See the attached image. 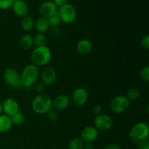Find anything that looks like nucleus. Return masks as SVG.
<instances>
[{
    "label": "nucleus",
    "mask_w": 149,
    "mask_h": 149,
    "mask_svg": "<svg viewBox=\"0 0 149 149\" xmlns=\"http://www.w3.org/2000/svg\"><path fill=\"white\" fill-rule=\"evenodd\" d=\"M137 143L138 149H149V138H145L142 141H138Z\"/></svg>",
    "instance_id": "29"
},
{
    "label": "nucleus",
    "mask_w": 149,
    "mask_h": 149,
    "mask_svg": "<svg viewBox=\"0 0 149 149\" xmlns=\"http://www.w3.org/2000/svg\"><path fill=\"white\" fill-rule=\"evenodd\" d=\"M139 77L142 81H145V82H148L149 81V66L143 67L141 68L139 73Z\"/></svg>",
    "instance_id": "26"
},
{
    "label": "nucleus",
    "mask_w": 149,
    "mask_h": 149,
    "mask_svg": "<svg viewBox=\"0 0 149 149\" xmlns=\"http://www.w3.org/2000/svg\"><path fill=\"white\" fill-rule=\"evenodd\" d=\"M72 101L77 107L85 106L88 100V93L84 87H78L75 89L72 93Z\"/></svg>",
    "instance_id": "9"
},
{
    "label": "nucleus",
    "mask_w": 149,
    "mask_h": 149,
    "mask_svg": "<svg viewBox=\"0 0 149 149\" xmlns=\"http://www.w3.org/2000/svg\"><path fill=\"white\" fill-rule=\"evenodd\" d=\"M98 136V130L94 126H87L80 133V138L84 143H93Z\"/></svg>",
    "instance_id": "12"
},
{
    "label": "nucleus",
    "mask_w": 149,
    "mask_h": 149,
    "mask_svg": "<svg viewBox=\"0 0 149 149\" xmlns=\"http://www.w3.org/2000/svg\"><path fill=\"white\" fill-rule=\"evenodd\" d=\"M113 125V121L110 116L106 113L96 116L94 119V127L97 130H109Z\"/></svg>",
    "instance_id": "8"
},
{
    "label": "nucleus",
    "mask_w": 149,
    "mask_h": 149,
    "mask_svg": "<svg viewBox=\"0 0 149 149\" xmlns=\"http://www.w3.org/2000/svg\"><path fill=\"white\" fill-rule=\"evenodd\" d=\"M20 26L24 31H31L34 27V20L31 16L26 15V16L22 17L21 21H20Z\"/></svg>",
    "instance_id": "20"
},
{
    "label": "nucleus",
    "mask_w": 149,
    "mask_h": 149,
    "mask_svg": "<svg viewBox=\"0 0 149 149\" xmlns=\"http://www.w3.org/2000/svg\"><path fill=\"white\" fill-rule=\"evenodd\" d=\"M141 46L144 49L148 50L149 49V36L148 34L145 35L141 40Z\"/></svg>",
    "instance_id": "31"
},
{
    "label": "nucleus",
    "mask_w": 149,
    "mask_h": 149,
    "mask_svg": "<svg viewBox=\"0 0 149 149\" xmlns=\"http://www.w3.org/2000/svg\"><path fill=\"white\" fill-rule=\"evenodd\" d=\"M14 0H0V10H8L12 7Z\"/></svg>",
    "instance_id": "28"
},
{
    "label": "nucleus",
    "mask_w": 149,
    "mask_h": 149,
    "mask_svg": "<svg viewBox=\"0 0 149 149\" xmlns=\"http://www.w3.org/2000/svg\"><path fill=\"white\" fill-rule=\"evenodd\" d=\"M40 78L45 85H51L57 79L56 71L52 67H46L40 73Z\"/></svg>",
    "instance_id": "13"
},
{
    "label": "nucleus",
    "mask_w": 149,
    "mask_h": 149,
    "mask_svg": "<svg viewBox=\"0 0 149 149\" xmlns=\"http://www.w3.org/2000/svg\"><path fill=\"white\" fill-rule=\"evenodd\" d=\"M58 7L52 1H46L42 3L39 8V13L41 17L48 18L58 13Z\"/></svg>",
    "instance_id": "11"
},
{
    "label": "nucleus",
    "mask_w": 149,
    "mask_h": 149,
    "mask_svg": "<svg viewBox=\"0 0 149 149\" xmlns=\"http://www.w3.org/2000/svg\"><path fill=\"white\" fill-rule=\"evenodd\" d=\"M3 78L7 85L13 89H20L22 87L20 75L14 68H7L4 70Z\"/></svg>",
    "instance_id": "7"
},
{
    "label": "nucleus",
    "mask_w": 149,
    "mask_h": 149,
    "mask_svg": "<svg viewBox=\"0 0 149 149\" xmlns=\"http://www.w3.org/2000/svg\"><path fill=\"white\" fill-rule=\"evenodd\" d=\"M31 64L37 67L45 66L52 60V52L47 46L36 47L31 53Z\"/></svg>",
    "instance_id": "1"
},
{
    "label": "nucleus",
    "mask_w": 149,
    "mask_h": 149,
    "mask_svg": "<svg viewBox=\"0 0 149 149\" xmlns=\"http://www.w3.org/2000/svg\"><path fill=\"white\" fill-rule=\"evenodd\" d=\"M33 43L36 47L45 46L47 44V36L45 33H37L33 36Z\"/></svg>",
    "instance_id": "21"
},
{
    "label": "nucleus",
    "mask_w": 149,
    "mask_h": 149,
    "mask_svg": "<svg viewBox=\"0 0 149 149\" xmlns=\"http://www.w3.org/2000/svg\"><path fill=\"white\" fill-rule=\"evenodd\" d=\"M2 105L3 113L11 117L12 116L20 111V106L15 99L13 97H8L5 99L1 103Z\"/></svg>",
    "instance_id": "10"
},
{
    "label": "nucleus",
    "mask_w": 149,
    "mask_h": 149,
    "mask_svg": "<svg viewBox=\"0 0 149 149\" xmlns=\"http://www.w3.org/2000/svg\"><path fill=\"white\" fill-rule=\"evenodd\" d=\"M20 75L22 87L25 88H30L39 80L40 77V71L39 67L33 64H29L24 67Z\"/></svg>",
    "instance_id": "2"
},
{
    "label": "nucleus",
    "mask_w": 149,
    "mask_h": 149,
    "mask_svg": "<svg viewBox=\"0 0 149 149\" xmlns=\"http://www.w3.org/2000/svg\"><path fill=\"white\" fill-rule=\"evenodd\" d=\"M12 8L14 14L18 17H24L29 12V6L24 0H15Z\"/></svg>",
    "instance_id": "14"
},
{
    "label": "nucleus",
    "mask_w": 149,
    "mask_h": 149,
    "mask_svg": "<svg viewBox=\"0 0 149 149\" xmlns=\"http://www.w3.org/2000/svg\"><path fill=\"white\" fill-rule=\"evenodd\" d=\"M130 107V100L124 95H119L112 98L110 102V109L113 113L120 114L126 112Z\"/></svg>",
    "instance_id": "6"
},
{
    "label": "nucleus",
    "mask_w": 149,
    "mask_h": 149,
    "mask_svg": "<svg viewBox=\"0 0 149 149\" xmlns=\"http://www.w3.org/2000/svg\"><path fill=\"white\" fill-rule=\"evenodd\" d=\"M93 43L88 39H82L79 41L76 46V49L78 53L81 55H87L91 52L93 49Z\"/></svg>",
    "instance_id": "16"
},
{
    "label": "nucleus",
    "mask_w": 149,
    "mask_h": 149,
    "mask_svg": "<svg viewBox=\"0 0 149 149\" xmlns=\"http://www.w3.org/2000/svg\"><path fill=\"white\" fill-rule=\"evenodd\" d=\"M105 149H122V147L117 143H109L105 147Z\"/></svg>",
    "instance_id": "33"
},
{
    "label": "nucleus",
    "mask_w": 149,
    "mask_h": 149,
    "mask_svg": "<svg viewBox=\"0 0 149 149\" xmlns=\"http://www.w3.org/2000/svg\"><path fill=\"white\" fill-rule=\"evenodd\" d=\"M70 98L66 95H59L52 100V108L56 111H63L69 106Z\"/></svg>",
    "instance_id": "15"
},
{
    "label": "nucleus",
    "mask_w": 149,
    "mask_h": 149,
    "mask_svg": "<svg viewBox=\"0 0 149 149\" xmlns=\"http://www.w3.org/2000/svg\"><path fill=\"white\" fill-rule=\"evenodd\" d=\"M3 113L2 111V105H1V103H0V115H1Z\"/></svg>",
    "instance_id": "36"
},
{
    "label": "nucleus",
    "mask_w": 149,
    "mask_h": 149,
    "mask_svg": "<svg viewBox=\"0 0 149 149\" xmlns=\"http://www.w3.org/2000/svg\"><path fill=\"white\" fill-rule=\"evenodd\" d=\"M84 143L81 141V138H75L71 139L68 143L69 149H83Z\"/></svg>",
    "instance_id": "22"
},
{
    "label": "nucleus",
    "mask_w": 149,
    "mask_h": 149,
    "mask_svg": "<svg viewBox=\"0 0 149 149\" xmlns=\"http://www.w3.org/2000/svg\"><path fill=\"white\" fill-rule=\"evenodd\" d=\"M52 1L55 3V4L58 7V8L62 7V6H63L64 4L68 3V0H53Z\"/></svg>",
    "instance_id": "34"
},
{
    "label": "nucleus",
    "mask_w": 149,
    "mask_h": 149,
    "mask_svg": "<svg viewBox=\"0 0 149 149\" xmlns=\"http://www.w3.org/2000/svg\"><path fill=\"white\" fill-rule=\"evenodd\" d=\"M47 119L51 122H56L59 118V114H58V111L52 109L47 113Z\"/></svg>",
    "instance_id": "27"
},
{
    "label": "nucleus",
    "mask_w": 149,
    "mask_h": 149,
    "mask_svg": "<svg viewBox=\"0 0 149 149\" xmlns=\"http://www.w3.org/2000/svg\"><path fill=\"white\" fill-rule=\"evenodd\" d=\"M45 87H46V85H45L44 83H42V81H40V82H36V84H35L34 87L35 92H36L38 95L43 94L44 91H45Z\"/></svg>",
    "instance_id": "30"
},
{
    "label": "nucleus",
    "mask_w": 149,
    "mask_h": 149,
    "mask_svg": "<svg viewBox=\"0 0 149 149\" xmlns=\"http://www.w3.org/2000/svg\"><path fill=\"white\" fill-rule=\"evenodd\" d=\"M126 97L129 99L130 100H136L141 97V91L138 89L132 88L128 90L127 93Z\"/></svg>",
    "instance_id": "25"
},
{
    "label": "nucleus",
    "mask_w": 149,
    "mask_h": 149,
    "mask_svg": "<svg viewBox=\"0 0 149 149\" xmlns=\"http://www.w3.org/2000/svg\"><path fill=\"white\" fill-rule=\"evenodd\" d=\"M33 45V36L29 33L23 35L19 41V46L23 50H29L31 49Z\"/></svg>",
    "instance_id": "17"
},
{
    "label": "nucleus",
    "mask_w": 149,
    "mask_h": 149,
    "mask_svg": "<svg viewBox=\"0 0 149 149\" xmlns=\"http://www.w3.org/2000/svg\"><path fill=\"white\" fill-rule=\"evenodd\" d=\"M11 118L2 113L0 115V133H4L11 130L13 127Z\"/></svg>",
    "instance_id": "18"
},
{
    "label": "nucleus",
    "mask_w": 149,
    "mask_h": 149,
    "mask_svg": "<svg viewBox=\"0 0 149 149\" xmlns=\"http://www.w3.org/2000/svg\"><path fill=\"white\" fill-rule=\"evenodd\" d=\"M149 127L145 122H138L131 128L129 132V138L132 141L138 143L145 138H148Z\"/></svg>",
    "instance_id": "4"
},
{
    "label": "nucleus",
    "mask_w": 149,
    "mask_h": 149,
    "mask_svg": "<svg viewBox=\"0 0 149 149\" xmlns=\"http://www.w3.org/2000/svg\"><path fill=\"white\" fill-rule=\"evenodd\" d=\"M10 118H11L13 125H17V126L23 125L25 122V115L20 111H18Z\"/></svg>",
    "instance_id": "23"
},
{
    "label": "nucleus",
    "mask_w": 149,
    "mask_h": 149,
    "mask_svg": "<svg viewBox=\"0 0 149 149\" xmlns=\"http://www.w3.org/2000/svg\"><path fill=\"white\" fill-rule=\"evenodd\" d=\"M47 20L48 23H49V28H55V29L58 28V26L61 25V23H62L61 20V18H60V17L58 16V13H56V14L53 15L48 17Z\"/></svg>",
    "instance_id": "24"
},
{
    "label": "nucleus",
    "mask_w": 149,
    "mask_h": 149,
    "mask_svg": "<svg viewBox=\"0 0 149 149\" xmlns=\"http://www.w3.org/2000/svg\"><path fill=\"white\" fill-rule=\"evenodd\" d=\"M102 110H103V109H102V106L100 104H95L93 106V109H92L93 113L95 115V116L103 113H102Z\"/></svg>",
    "instance_id": "32"
},
{
    "label": "nucleus",
    "mask_w": 149,
    "mask_h": 149,
    "mask_svg": "<svg viewBox=\"0 0 149 149\" xmlns=\"http://www.w3.org/2000/svg\"><path fill=\"white\" fill-rule=\"evenodd\" d=\"M83 149H95V148L93 143H84Z\"/></svg>",
    "instance_id": "35"
},
{
    "label": "nucleus",
    "mask_w": 149,
    "mask_h": 149,
    "mask_svg": "<svg viewBox=\"0 0 149 149\" xmlns=\"http://www.w3.org/2000/svg\"><path fill=\"white\" fill-rule=\"evenodd\" d=\"M34 27L38 33H45L49 29L47 18L43 17H39L34 21Z\"/></svg>",
    "instance_id": "19"
},
{
    "label": "nucleus",
    "mask_w": 149,
    "mask_h": 149,
    "mask_svg": "<svg viewBox=\"0 0 149 149\" xmlns=\"http://www.w3.org/2000/svg\"><path fill=\"white\" fill-rule=\"evenodd\" d=\"M31 108L37 114H45L52 109V99L47 95H37L32 100Z\"/></svg>",
    "instance_id": "3"
},
{
    "label": "nucleus",
    "mask_w": 149,
    "mask_h": 149,
    "mask_svg": "<svg viewBox=\"0 0 149 149\" xmlns=\"http://www.w3.org/2000/svg\"><path fill=\"white\" fill-rule=\"evenodd\" d=\"M14 1H15V0H14Z\"/></svg>",
    "instance_id": "37"
},
{
    "label": "nucleus",
    "mask_w": 149,
    "mask_h": 149,
    "mask_svg": "<svg viewBox=\"0 0 149 149\" xmlns=\"http://www.w3.org/2000/svg\"><path fill=\"white\" fill-rule=\"evenodd\" d=\"M58 15L62 23L71 24L77 19V13L76 8L72 4L67 3L58 9Z\"/></svg>",
    "instance_id": "5"
}]
</instances>
